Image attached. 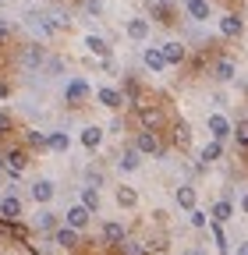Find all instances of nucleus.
Segmentation results:
<instances>
[{
  "mask_svg": "<svg viewBox=\"0 0 248 255\" xmlns=\"http://www.w3.org/2000/svg\"><path fill=\"white\" fill-rule=\"evenodd\" d=\"M21 216V202L14 199V195H7V199H0V220H18Z\"/></svg>",
  "mask_w": 248,
  "mask_h": 255,
  "instance_id": "5",
  "label": "nucleus"
},
{
  "mask_svg": "<svg viewBox=\"0 0 248 255\" xmlns=\"http://www.w3.org/2000/svg\"><path fill=\"white\" fill-rule=\"evenodd\" d=\"M85 177H89L92 184H100V177H103V174H100V167H89V170H85Z\"/></svg>",
  "mask_w": 248,
  "mask_h": 255,
  "instance_id": "37",
  "label": "nucleus"
},
{
  "mask_svg": "<svg viewBox=\"0 0 248 255\" xmlns=\"http://www.w3.org/2000/svg\"><path fill=\"white\" fill-rule=\"evenodd\" d=\"M128 36H131V39H145V36H149V21H145V18H131V21H128Z\"/></svg>",
  "mask_w": 248,
  "mask_h": 255,
  "instance_id": "14",
  "label": "nucleus"
},
{
  "mask_svg": "<svg viewBox=\"0 0 248 255\" xmlns=\"http://www.w3.org/2000/svg\"><path fill=\"white\" fill-rule=\"evenodd\" d=\"M177 206L188 209V213L195 209V188H192V184H181V188H177Z\"/></svg>",
  "mask_w": 248,
  "mask_h": 255,
  "instance_id": "11",
  "label": "nucleus"
},
{
  "mask_svg": "<svg viewBox=\"0 0 248 255\" xmlns=\"http://www.w3.org/2000/svg\"><path fill=\"white\" fill-rule=\"evenodd\" d=\"M25 142L39 149V145H46V135H39V131H28V135H25Z\"/></svg>",
  "mask_w": 248,
  "mask_h": 255,
  "instance_id": "34",
  "label": "nucleus"
},
{
  "mask_svg": "<svg viewBox=\"0 0 248 255\" xmlns=\"http://www.w3.org/2000/svg\"><path fill=\"white\" fill-rule=\"evenodd\" d=\"M57 245H60V248H78V231L60 227V231H57Z\"/></svg>",
  "mask_w": 248,
  "mask_h": 255,
  "instance_id": "15",
  "label": "nucleus"
},
{
  "mask_svg": "<svg viewBox=\"0 0 248 255\" xmlns=\"http://www.w3.org/2000/svg\"><path fill=\"white\" fill-rule=\"evenodd\" d=\"M96 96H100V103H103L107 110H117V107H124V96H121L117 89H100Z\"/></svg>",
  "mask_w": 248,
  "mask_h": 255,
  "instance_id": "9",
  "label": "nucleus"
},
{
  "mask_svg": "<svg viewBox=\"0 0 248 255\" xmlns=\"http://www.w3.org/2000/svg\"><path fill=\"white\" fill-rule=\"evenodd\" d=\"M121 252H124V255H145V245H142V241H128V238H124V241H121Z\"/></svg>",
  "mask_w": 248,
  "mask_h": 255,
  "instance_id": "27",
  "label": "nucleus"
},
{
  "mask_svg": "<svg viewBox=\"0 0 248 255\" xmlns=\"http://www.w3.org/2000/svg\"><path fill=\"white\" fill-rule=\"evenodd\" d=\"M241 209L248 213V191H245V195H241Z\"/></svg>",
  "mask_w": 248,
  "mask_h": 255,
  "instance_id": "40",
  "label": "nucleus"
},
{
  "mask_svg": "<svg viewBox=\"0 0 248 255\" xmlns=\"http://www.w3.org/2000/svg\"><path fill=\"white\" fill-rule=\"evenodd\" d=\"M121 167H124V170H135V167H138V149H135V145L121 156Z\"/></svg>",
  "mask_w": 248,
  "mask_h": 255,
  "instance_id": "28",
  "label": "nucleus"
},
{
  "mask_svg": "<svg viewBox=\"0 0 248 255\" xmlns=\"http://www.w3.org/2000/svg\"><path fill=\"white\" fill-rule=\"evenodd\" d=\"M145 68H149V71H163V68H167V57H163V50H160V46L145 50Z\"/></svg>",
  "mask_w": 248,
  "mask_h": 255,
  "instance_id": "10",
  "label": "nucleus"
},
{
  "mask_svg": "<svg viewBox=\"0 0 248 255\" xmlns=\"http://www.w3.org/2000/svg\"><path fill=\"white\" fill-rule=\"evenodd\" d=\"M224 156V142H209L202 149V163H213V159H220Z\"/></svg>",
  "mask_w": 248,
  "mask_h": 255,
  "instance_id": "24",
  "label": "nucleus"
},
{
  "mask_svg": "<svg viewBox=\"0 0 248 255\" xmlns=\"http://www.w3.org/2000/svg\"><path fill=\"white\" fill-rule=\"evenodd\" d=\"M32 199L36 202H50L53 199V181H36L32 184Z\"/></svg>",
  "mask_w": 248,
  "mask_h": 255,
  "instance_id": "12",
  "label": "nucleus"
},
{
  "mask_svg": "<svg viewBox=\"0 0 248 255\" xmlns=\"http://www.w3.org/2000/svg\"><path fill=\"white\" fill-rule=\"evenodd\" d=\"M220 32H224L227 39H234V36H241V32H245V25H241L238 14H227V18H220Z\"/></svg>",
  "mask_w": 248,
  "mask_h": 255,
  "instance_id": "8",
  "label": "nucleus"
},
{
  "mask_svg": "<svg viewBox=\"0 0 248 255\" xmlns=\"http://www.w3.org/2000/svg\"><path fill=\"white\" fill-rule=\"evenodd\" d=\"M82 206L89 213H96L100 209V195H96V188H82Z\"/></svg>",
  "mask_w": 248,
  "mask_h": 255,
  "instance_id": "21",
  "label": "nucleus"
},
{
  "mask_svg": "<svg viewBox=\"0 0 248 255\" xmlns=\"http://www.w3.org/2000/svg\"><path fill=\"white\" fill-rule=\"evenodd\" d=\"M103 238H107L110 245L121 248V241H124V227H121V223H107V227H103Z\"/></svg>",
  "mask_w": 248,
  "mask_h": 255,
  "instance_id": "20",
  "label": "nucleus"
},
{
  "mask_svg": "<svg viewBox=\"0 0 248 255\" xmlns=\"http://www.w3.org/2000/svg\"><path fill=\"white\" fill-rule=\"evenodd\" d=\"M100 142H103V131H100V128H85V131H82V145L96 149Z\"/></svg>",
  "mask_w": 248,
  "mask_h": 255,
  "instance_id": "23",
  "label": "nucleus"
},
{
  "mask_svg": "<svg viewBox=\"0 0 248 255\" xmlns=\"http://www.w3.org/2000/svg\"><path fill=\"white\" fill-rule=\"evenodd\" d=\"M238 255H248V245H238Z\"/></svg>",
  "mask_w": 248,
  "mask_h": 255,
  "instance_id": "42",
  "label": "nucleus"
},
{
  "mask_svg": "<svg viewBox=\"0 0 248 255\" xmlns=\"http://www.w3.org/2000/svg\"><path fill=\"white\" fill-rule=\"evenodd\" d=\"M184 255H206V252L202 248H192V252H184Z\"/></svg>",
  "mask_w": 248,
  "mask_h": 255,
  "instance_id": "41",
  "label": "nucleus"
},
{
  "mask_svg": "<svg viewBox=\"0 0 248 255\" xmlns=\"http://www.w3.org/2000/svg\"><path fill=\"white\" fill-rule=\"evenodd\" d=\"M135 149H138V152H145V156H160V152H163V145H160L156 131H138V142H135Z\"/></svg>",
  "mask_w": 248,
  "mask_h": 255,
  "instance_id": "2",
  "label": "nucleus"
},
{
  "mask_svg": "<svg viewBox=\"0 0 248 255\" xmlns=\"http://www.w3.org/2000/svg\"><path fill=\"white\" fill-rule=\"evenodd\" d=\"M174 142H177L181 149H188V142H192V131H188V124H184V121L174 124Z\"/></svg>",
  "mask_w": 248,
  "mask_h": 255,
  "instance_id": "19",
  "label": "nucleus"
},
{
  "mask_svg": "<svg viewBox=\"0 0 248 255\" xmlns=\"http://www.w3.org/2000/svg\"><path fill=\"white\" fill-rule=\"evenodd\" d=\"M184 4H188V14H192L195 21L209 18V4H206V0H184Z\"/></svg>",
  "mask_w": 248,
  "mask_h": 255,
  "instance_id": "16",
  "label": "nucleus"
},
{
  "mask_svg": "<svg viewBox=\"0 0 248 255\" xmlns=\"http://www.w3.org/2000/svg\"><path fill=\"white\" fill-rule=\"evenodd\" d=\"M7 128H11V117H7V114H0V135H4Z\"/></svg>",
  "mask_w": 248,
  "mask_h": 255,
  "instance_id": "38",
  "label": "nucleus"
},
{
  "mask_svg": "<svg viewBox=\"0 0 248 255\" xmlns=\"http://www.w3.org/2000/svg\"><path fill=\"white\" fill-rule=\"evenodd\" d=\"M85 46H89L92 53H100V57L110 60V46H107V39H100V36H85Z\"/></svg>",
  "mask_w": 248,
  "mask_h": 255,
  "instance_id": "18",
  "label": "nucleus"
},
{
  "mask_svg": "<svg viewBox=\"0 0 248 255\" xmlns=\"http://www.w3.org/2000/svg\"><path fill=\"white\" fill-rule=\"evenodd\" d=\"M89 216H92V213H89L85 206H71V209H68V227H71V231H82L85 223H89Z\"/></svg>",
  "mask_w": 248,
  "mask_h": 255,
  "instance_id": "6",
  "label": "nucleus"
},
{
  "mask_svg": "<svg viewBox=\"0 0 248 255\" xmlns=\"http://www.w3.org/2000/svg\"><path fill=\"white\" fill-rule=\"evenodd\" d=\"M117 202H121L124 209H131V206L138 202V191H135V188H128V184H121V188H117Z\"/></svg>",
  "mask_w": 248,
  "mask_h": 255,
  "instance_id": "13",
  "label": "nucleus"
},
{
  "mask_svg": "<svg viewBox=\"0 0 248 255\" xmlns=\"http://www.w3.org/2000/svg\"><path fill=\"white\" fill-rule=\"evenodd\" d=\"M160 50H163L167 64H181V60H184V46H181V43H167V46H160Z\"/></svg>",
  "mask_w": 248,
  "mask_h": 255,
  "instance_id": "17",
  "label": "nucleus"
},
{
  "mask_svg": "<svg viewBox=\"0 0 248 255\" xmlns=\"http://www.w3.org/2000/svg\"><path fill=\"white\" fill-rule=\"evenodd\" d=\"M7 36H11V28H7V21H4V18H0V39H7Z\"/></svg>",
  "mask_w": 248,
  "mask_h": 255,
  "instance_id": "39",
  "label": "nucleus"
},
{
  "mask_svg": "<svg viewBox=\"0 0 248 255\" xmlns=\"http://www.w3.org/2000/svg\"><path fill=\"white\" fill-rule=\"evenodd\" d=\"M138 92H142V89H138V82H135V78L124 82V96H128V100H138Z\"/></svg>",
  "mask_w": 248,
  "mask_h": 255,
  "instance_id": "33",
  "label": "nucleus"
},
{
  "mask_svg": "<svg viewBox=\"0 0 248 255\" xmlns=\"http://www.w3.org/2000/svg\"><path fill=\"white\" fill-rule=\"evenodd\" d=\"M85 11H89V14H100L103 4H100V0H85Z\"/></svg>",
  "mask_w": 248,
  "mask_h": 255,
  "instance_id": "36",
  "label": "nucleus"
},
{
  "mask_svg": "<svg viewBox=\"0 0 248 255\" xmlns=\"http://www.w3.org/2000/svg\"><path fill=\"white\" fill-rule=\"evenodd\" d=\"M39 64H43V50H39V46H32V50L25 53V68H39Z\"/></svg>",
  "mask_w": 248,
  "mask_h": 255,
  "instance_id": "30",
  "label": "nucleus"
},
{
  "mask_svg": "<svg viewBox=\"0 0 248 255\" xmlns=\"http://www.w3.org/2000/svg\"><path fill=\"white\" fill-rule=\"evenodd\" d=\"M85 96H89V82H85V78H75V82L68 85V92H64V100H68L71 107H82Z\"/></svg>",
  "mask_w": 248,
  "mask_h": 255,
  "instance_id": "3",
  "label": "nucleus"
},
{
  "mask_svg": "<svg viewBox=\"0 0 248 255\" xmlns=\"http://www.w3.org/2000/svg\"><path fill=\"white\" fill-rule=\"evenodd\" d=\"M46 145H50V149H57V152H64V149H68V135H60V131H57V135H50V138H46Z\"/></svg>",
  "mask_w": 248,
  "mask_h": 255,
  "instance_id": "31",
  "label": "nucleus"
},
{
  "mask_svg": "<svg viewBox=\"0 0 248 255\" xmlns=\"http://www.w3.org/2000/svg\"><path fill=\"white\" fill-rule=\"evenodd\" d=\"M163 110L160 107H138V124L145 128V131H156V128H163Z\"/></svg>",
  "mask_w": 248,
  "mask_h": 255,
  "instance_id": "1",
  "label": "nucleus"
},
{
  "mask_svg": "<svg viewBox=\"0 0 248 255\" xmlns=\"http://www.w3.org/2000/svg\"><path fill=\"white\" fill-rule=\"evenodd\" d=\"M213 75L220 78V82H231V78H234V64H231V60H216V68H213Z\"/></svg>",
  "mask_w": 248,
  "mask_h": 255,
  "instance_id": "22",
  "label": "nucleus"
},
{
  "mask_svg": "<svg viewBox=\"0 0 248 255\" xmlns=\"http://www.w3.org/2000/svg\"><path fill=\"white\" fill-rule=\"evenodd\" d=\"M192 227H206V213H199V209H192Z\"/></svg>",
  "mask_w": 248,
  "mask_h": 255,
  "instance_id": "35",
  "label": "nucleus"
},
{
  "mask_svg": "<svg viewBox=\"0 0 248 255\" xmlns=\"http://www.w3.org/2000/svg\"><path fill=\"white\" fill-rule=\"evenodd\" d=\"M209 131H213V138H216V142H224V138L231 135V124H227V117L213 114V117H209Z\"/></svg>",
  "mask_w": 248,
  "mask_h": 255,
  "instance_id": "7",
  "label": "nucleus"
},
{
  "mask_svg": "<svg viewBox=\"0 0 248 255\" xmlns=\"http://www.w3.org/2000/svg\"><path fill=\"white\" fill-rule=\"evenodd\" d=\"M227 216H231V202H227V199H220V202L213 206V220H216V223H224Z\"/></svg>",
  "mask_w": 248,
  "mask_h": 255,
  "instance_id": "25",
  "label": "nucleus"
},
{
  "mask_svg": "<svg viewBox=\"0 0 248 255\" xmlns=\"http://www.w3.org/2000/svg\"><path fill=\"white\" fill-rule=\"evenodd\" d=\"M4 170H7L11 177H18V174L25 170V152H21V149H7V152H4Z\"/></svg>",
  "mask_w": 248,
  "mask_h": 255,
  "instance_id": "4",
  "label": "nucleus"
},
{
  "mask_svg": "<svg viewBox=\"0 0 248 255\" xmlns=\"http://www.w3.org/2000/svg\"><path fill=\"white\" fill-rule=\"evenodd\" d=\"M213 241L220 252H227V234H224V223H213Z\"/></svg>",
  "mask_w": 248,
  "mask_h": 255,
  "instance_id": "29",
  "label": "nucleus"
},
{
  "mask_svg": "<svg viewBox=\"0 0 248 255\" xmlns=\"http://www.w3.org/2000/svg\"><path fill=\"white\" fill-rule=\"evenodd\" d=\"M36 227L39 231H53L57 227V216L53 213H36Z\"/></svg>",
  "mask_w": 248,
  "mask_h": 255,
  "instance_id": "26",
  "label": "nucleus"
},
{
  "mask_svg": "<svg viewBox=\"0 0 248 255\" xmlns=\"http://www.w3.org/2000/svg\"><path fill=\"white\" fill-rule=\"evenodd\" d=\"M234 135H238V145H241V149H248V121H241V124L234 128Z\"/></svg>",
  "mask_w": 248,
  "mask_h": 255,
  "instance_id": "32",
  "label": "nucleus"
}]
</instances>
